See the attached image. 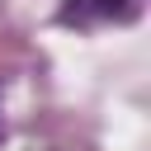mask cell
Returning a JSON list of instances; mask_svg holds the SVG:
<instances>
[{
	"label": "cell",
	"instance_id": "6da1fadb",
	"mask_svg": "<svg viewBox=\"0 0 151 151\" xmlns=\"http://www.w3.org/2000/svg\"><path fill=\"white\" fill-rule=\"evenodd\" d=\"M132 0H66L61 24H94V19H132Z\"/></svg>",
	"mask_w": 151,
	"mask_h": 151
}]
</instances>
